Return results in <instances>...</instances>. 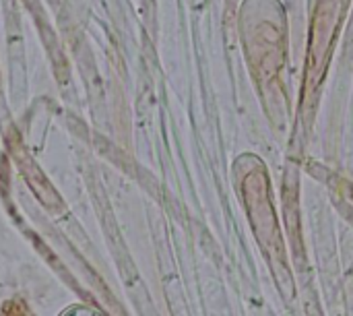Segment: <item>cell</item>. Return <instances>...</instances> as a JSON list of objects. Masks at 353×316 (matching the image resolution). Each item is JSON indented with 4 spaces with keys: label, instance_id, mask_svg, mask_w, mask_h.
Instances as JSON below:
<instances>
[{
    "label": "cell",
    "instance_id": "6da1fadb",
    "mask_svg": "<svg viewBox=\"0 0 353 316\" xmlns=\"http://www.w3.org/2000/svg\"><path fill=\"white\" fill-rule=\"evenodd\" d=\"M62 316H101L95 308H89V306H72L68 308Z\"/></svg>",
    "mask_w": 353,
    "mask_h": 316
}]
</instances>
